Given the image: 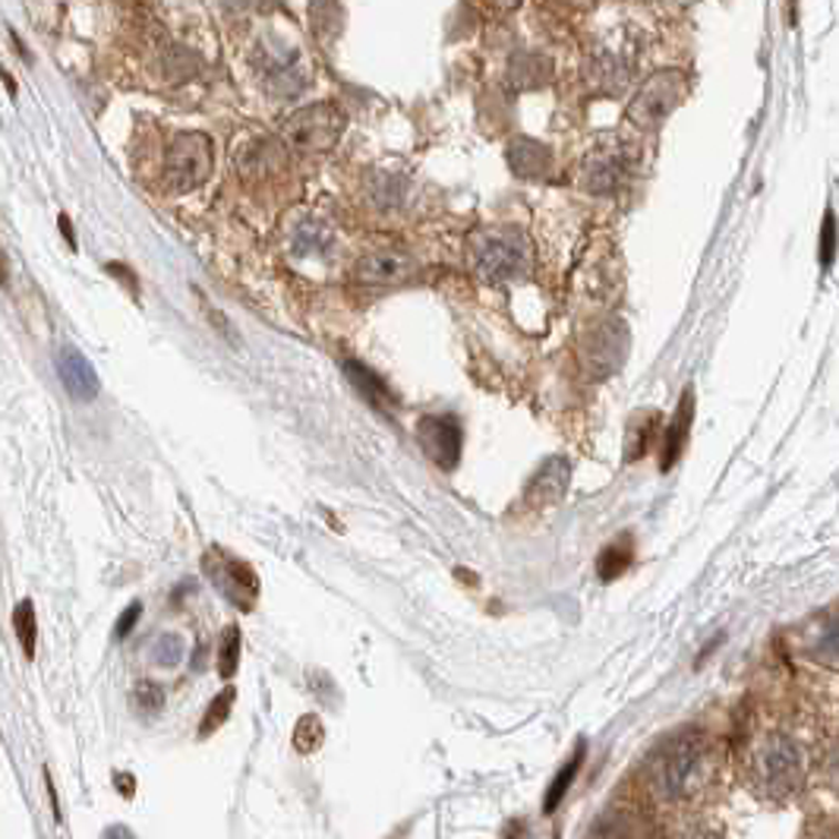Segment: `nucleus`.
Wrapping results in <instances>:
<instances>
[{"instance_id":"nucleus-19","label":"nucleus","mask_w":839,"mask_h":839,"mask_svg":"<svg viewBox=\"0 0 839 839\" xmlns=\"http://www.w3.org/2000/svg\"><path fill=\"white\" fill-rule=\"evenodd\" d=\"M345 376L354 382V388L364 395L369 405H376V408L388 410L395 405V395H391V388L373 373V369H366L360 360H345Z\"/></svg>"},{"instance_id":"nucleus-18","label":"nucleus","mask_w":839,"mask_h":839,"mask_svg":"<svg viewBox=\"0 0 839 839\" xmlns=\"http://www.w3.org/2000/svg\"><path fill=\"white\" fill-rule=\"evenodd\" d=\"M366 193H369V202L382 212H395L405 206V196H408V180L398 177V174H373L369 183H366Z\"/></svg>"},{"instance_id":"nucleus-8","label":"nucleus","mask_w":839,"mask_h":839,"mask_svg":"<svg viewBox=\"0 0 839 839\" xmlns=\"http://www.w3.org/2000/svg\"><path fill=\"white\" fill-rule=\"evenodd\" d=\"M628 357V325L622 319H606L594 325L581 342V369L590 379L612 376Z\"/></svg>"},{"instance_id":"nucleus-22","label":"nucleus","mask_w":839,"mask_h":839,"mask_svg":"<svg viewBox=\"0 0 839 839\" xmlns=\"http://www.w3.org/2000/svg\"><path fill=\"white\" fill-rule=\"evenodd\" d=\"M549 70H553L549 61H543L539 54H524V57H517L515 64H512V80H515L517 86L537 88L549 80Z\"/></svg>"},{"instance_id":"nucleus-9","label":"nucleus","mask_w":839,"mask_h":839,"mask_svg":"<svg viewBox=\"0 0 839 839\" xmlns=\"http://www.w3.org/2000/svg\"><path fill=\"white\" fill-rule=\"evenodd\" d=\"M679 98H682V76L679 73H657L635 95V102L628 108V117L644 129L660 127L672 114V108L679 105Z\"/></svg>"},{"instance_id":"nucleus-21","label":"nucleus","mask_w":839,"mask_h":839,"mask_svg":"<svg viewBox=\"0 0 839 839\" xmlns=\"http://www.w3.org/2000/svg\"><path fill=\"white\" fill-rule=\"evenodd\" d=\"M584 754H587V748H584V745H578V752L571 754V761H568L559 774H556V779L549 783V789H546V798H543V811H546V815H553V811L559 808L562 798H565V793H568V789H571V783H575V776L581 774Z\"/></svg>"},{"instance_id":"nucleus-11","label":"nucleus","mask_w":839,"mask_h":839,"mask_svg":"<svg viewBox=\"0 0 839 839\" xmlns=\"http://www.w3.org/2000/svg\"><path fill=\"white\" fill-rule=\"evenodd\" d=\"M628 177V155L622 146H600L584 158L578 183L587 193H616Z\"/></svg>"},{"instance_id":"nucleus-30","label":"nucleus","mask_w":839,"mask_h":839,"mask_svg":"<svg viewBox=\"0 0 839 839\" xmlns=\"http://www.w3.org/2000/svg\"><path fill=\"white\" fill-rule=\"evenodd\" d=\"M139 616H143V602H129L127 612L114 625V638H127L129 631L136 628V622H139Z\"/></svg>"},{"instance_id":"nucleus-17","label":"nucleus","mask_w":839,"mask_h":839,"mask_svg":"<svg viewBox=\"0 0 839 839\" xmlns=\"http://www.w3.org/2000/svg\"><path fill=\"white\" fill-rule=\"evenodd\" d=\"M287 247L297 259L323 256L325 250L332 247V231L328 224L313 216H303L294 221V228L287 231Z\"/></svg>"},{"instance_id":"nucleus-33","label":"nucleus","mask_w":839,"mask_h":839,"mask_svg":"<svg viewBox=\"0 0 839 839\" xmlns=\"http://www.w3.org/2000/svg\"><path fill=\"white\" fill-rule=\"evenodd\" d=\"M61 228H64L66 243H70V247H76V238H73V231H70V221H66V218H61Z\"/></svg>"},{"instance_id":"nucleus-6","label":"nucleus","mask_w":839,"mask_h":839,"mask_svg":"<svg viewBox=\"0 0 839 839\" xmlns=\"http://www.w3.org/2000/svg\"><path fill=\"white\" fill-rule=\"evenodd\" d=\"M342 127H345V120L332 105H310V108L297 111L294 117H287L284 146L297 155H319L338 143Z\"/></svg>"},{"instance_id":"nucleus-26","label":"nucleus","mask_w":839,"mask_h":839,"mask_svg":"<svg viewBox=\"0 0 839 839\" xmlns=\"http://www.w3.org/2000/svg\"><path fill=\"white\" fill-rule=\"evenodd\" d=\"M13 628H17V638H20L25 657H35V638H39V628H35V606L29 600H22L13 612Z\"/></svg>"},{"instance_id":"nucleus-24","label":"nucleus","mask_w":839,"mask_h":839,"mask_svg":"<svg viewBox=\"0 0 839 839\" xmlns=\"http://www.w3.org/2000/svg\"><path fill=\"white\" fill-rule=\"evenodd\" d=\"M183 657H187V644H183L180 635H161V638H155V644L149 647V660L161 669L177 667Z\"/></svg>"},{"instance_id":"nucleus-27","label":"nucleus","mask_w":839,"mask_h":839,"mask_svg":"<svg viewBox=\"0 0 839 839\" xmlns=\"http://www.w3.org/2000/svg\"><path fill=\"white\" fill-rule=\"evenodd\" d=\"M234 701H238V694L234 689H224L218 694L216 701L209 704V711H206V720L199 723V738H209L218 726H224V720L231 716V707H234Z\"/></svg>"},{"instance_id":"nucleus-2","label":"nucleus","mask_w":839,"mask_h":839,"mask_svg":"<svg viewBox=\"0 0 839 839\" xmlns=\"http://www.w3.org/2000/svg\"><path fill=\"white\" fill-rule=\"evenodd\" d=\"M531 240L517 228H486L471 240V265L483 284H508L531 272Z\"/></svg>"},{"instance_id":"nucleus-4","label":"nucleus","mask_w":839,"mask_h":839,"mask_svg":"<svg viewBox=\"0 0 839 839\" xmlns=\"http://www.w3.org/2000/svg\"><path fill=\"white\" fill-rule=\"evenodd\" d=\"M212 143L206 133H177L165 151V187L174 193H190L212 174Z\"/></svg>"},{"instance_id":"nucleus-20","label":"nucleus","mask_w":839,"mask_h":839,"mask_svg":"<svg viewBox=\"0 0 839 839\" xmlns=\"http://www.w3.org/2000/svg\"><path fill=\"white\" fill-rule=\"evenodd\" d=\"M691 410H694V395H685L682 398V405L675 410V420H672V427L667 430V439H663V471H669L675 461H679V454L685 449V436H689L691 427Z\"/></svg>"},{"instance_id":"nucleus-3","label":"nucleus","mask_w":839,"mask_h":839,"mask_svg":"<svg viewBox=\"0 0 839 839\" xmlns=\"http://www.w3.org/2000/svg\"><path fill=\"white\" fill-rule=\"evenodd\" d=\"M752 783L770 798H789L805 776V752L789 735H767L752 754Z\"/></svg>"},{"instance_id":"nucleus-13","label":"nucleus","mask_w":839,"mask_h":839,"mask_svg":"<svg viewBox=\"0 0 839 839\" xmlns=\"http://www.w3.org/2000/svg\"><path fill=\"white\" fill-rule=\"evenodd\" d=\"M568 480H571V464L565 458H549V461H543L537 474L531 476V483L524 490V502L537 512L559 505L562 495L568 490Z\"/></svg>"},{"instance_id":"nucleus-31","label":"nucleus","mask_w":839,"mask_h":839,"mask_svg":"<svg viewBox=\"0 0 839 839\" xmlns=\"http://www.w3.org/2000/svg\"><path fill=\"white\" fill-rule=\"evenodd\" d=\"M820 259H824V265H830V259H833V216H827V221H824V250H820Z\"/></svg>"},{"instance_id":"nucleus-12","label":"nucleus","mask_w":839,"mask_h":839,"mask_svg":"<svg viewBox=\"0 0 839 839\" xmlns=\"http://www.w3.org/2000/svg\"><path fill=\"white\" fill-rule=\"evenodd\" d=\"M417 439L423 445V452L430 454L432 464L439 468H454L461 458V423L449 413H432L417 423Z\"/></svg>"},{"instance_id":"nucleus-10","label":"nucleus","mask_w":839,"mask_h":839,"mask_svg":"<svg viewBox=\"0 0 839 839\" xmlns=\"http://www.w3.org/2000/svg\"><path fill=\"white\" fill-rule=\"evenodd\" d=\"M417 279V262L401 250H376L357 262V281L369 291H391Z\"/></svg>"},{"instance_id":"nucleus-28","label":"nucleus","mask_w":839,"mask_h":839,"mask_svg":"<svg viewBox=\"0 0 839 839\" xmlns=\"http://www.w3.org/2000/svg\"><path fill=\"white\" fill-rule=\"evenodd\" d=\"M325 742V730L323 723H319V716H303L301 723H297V732H294V745H297V752H316L319 745Z\"/></svg>"},{"instance_id":"nucleus-29","label":"nucleus","mask_w":839,"mask_h":839,"mask_svg":"<svg viewBox=\"0 0 839 839\" xmlns=\"http://www.w3.org/2000/svg\"><path fill=\"white\" fill-rule=\"evenodd\" d=\"M133 704H136V711L155 716V713L165 707V691L158 689V685H151V682H139L136 691H133Z\"/></svg>"},{"instance_id":"nucleus-15","label":"nucleus","mask_w":839,"mask_h":839,"mask_svg":"<svg viewBox=\"0 0 839 839\" xmlns=\"http://www.w3.org/2000/svg\"><path fill=\"white\" fill-rule=\"evenodd\" d=\"M238 168L247 180L275 177L284 168V149L275 139H250L238 155Z\"/></svg>"},{"instance_id":"nucleus-16","label":"nucleus","mask_w":839,"mask_h":839,"mask_svg":"<svg viewBox=\"0 0 839 839\" xmlns=\"http://www.w3.org/2000/svg\"><path fill=\"white\" fill-rule=\"evenodd\" d=\"M508 168L524 177V180H543L549 168H553V151L549 146H543L537 139L517 136L508 146Z\"/></svg>"},{"instance_id":"nucleus-32","label":"nucleus","mask_w":839,"mask_h":839,"mask_svg":"<svg viewBox=\"0 0 839 839\" xmlns=\"http://www.w3.org/2000/svg\"><path fill=\"white\" fill-rule=\"evenodd\" d=\"M830 779H833V786L839 789V742L837 748H833V754H830Z\"/></svg>"},{"instance_id":"nucleus-14","label":"nucleus","mask_w":839,"mask_h":839,"mask_svg":"<svg viewBox=\"0 0 839 839\" xmlns=\"http://www.w3.org/2000/svg\"><path fill=\"white\" fill-rule=\"evenodd\" d=\"M57 373H61V382H64V388L70 391V398L88 401V398L98 395V373H95V366L88 364L76 347H61V354H57Z\"/></svg>"},{"instance_id":"nucleus-25","label":"nucleus","mask_w":839,"mask_h":839,"mask_svg":"<svg viewBox=\"0 0 839 839\" xmlns=\"http://www.w3.org/2000/svg\"><path fill=\"white\" fill-rule=\"evenodd\" d=\"M240 628L238 625H231L224 635H221V647H218V672H221V679H231L240 667Z\"/></svg>"},{"instance_id":"nucleus-7","label":"nucleus","mask_w":839,"mask_h":839,"mask_svg":"<svg viewBox=\"0 0 839 839\" xmlns=\"http://www.w3.org/2000/svg\"><path fill=\"white\" fill-rule=\"evenodd\" d=\"M202 571H206V578L212 581L218 594L231 606H238L240 612H250L256 606L259 578L247 562L228 556L224 549H209L206 559H202Z\"/></svg>"},{"instance_id":"nucleus-1","label":"nucleus","mask_w":839,"mask_h":839,"mask_svg":"<svg viewBox=\"0 0 839 839\" xmlns=\"http://www.w3.org/2000/svg\"><path fill=\"white\" fill-rule=\"evenodd\" d=\"M711 770L707 738L701 732H682L657 748L647 767V779L663 801H685L711 783Z\"/></svg>"},{"instance_id":"nucleus-5","label":"nucleus","mask_w":839,"mask_h":839,"mask_svg":"<svg viewBox=\"0 0 839 839\" xmlns=\"http://www.w3.org/2000/svg\"><path fill=\"white\" fill-rule=\"evenodd\" d=\"M253 66L259 70V76L269 86V92L279 95V98H294L310 83L297 48L284 44L279 35H262L259 39L256 48H253Z\"/></svg>"},{"instance_id":"nucleus-23","label":"nucleus","mask_w":839,"mask_h":839,"mask_svg":"<svg viewBox=\"0 0 839 839\" xmlns=\"http://www.w3.org/2000/svg\"><path fill=\"white\" fill-rule=\"evenodd\" d=\"M597 565H600L602 581L619 578L625 568L631 565V543H628V537H619L616 543H609L600 553V562H597Z\"/></svg>"},{"instance_id":"nucleus-34","label":"nucleus","mask_w":839,"mask_h":839,"mask_svg":"<svg viewBox=\"0 0 839 839\" xmlns=\"http://www.w3.org/2000/svg\"><path fill=\"white\" fill-rule=\"evenodd\" d=\"M111 837H129V830H124V827H114V830H111Z\"/></svg>"}]
</instances>
